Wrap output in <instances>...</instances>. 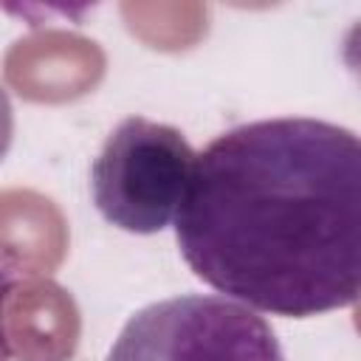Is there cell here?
Returning a JSON list of instances; mask_svg holds the SVG:
<instances>
[{"instance_id":"1","label":"cell","mask_w":361,"mask_h":361,"mask_svg":"<svg viewBox=\"0 0 361 361\" xmlns=\"http://www.w3.org/2000/svg\"><path fill=\"white\" fill-rule=\"evenodd\" d=\"M189 271L259 313L361 299V135L310 116L237 124L197 155L175 220Z\"/></svg>"},{"instance_id":"4","label":"cell","mask_w":361,"mask_h":361,"mask_svg":"<svg viewBox=\"0 0 361 361\" xmlns=\"http://www.w3.org/2000/svg\"><path fill=\"white\" fill-rule=\"evenodd\" d=\"M338 54H341V65L347 68V73L358 82L361 87V20H353L350 28L344 31L341 37V45H338Z\"/></svg>"},{"instance_id":"2","label":"cell","mask_w":361,"mask_h":361,"mask_svg":"<svg viewBox=\"0 0 361 361\" xmlns=\"http://www.w3.org/2000/svg\"><path fill=\"white\" fill-rule=\"evenodd\" d=\"M197 155L186 135L147 116L121 118L90 164L96 212L130 234H158L178 220Z\"/></svg>"},{"instance_id":"3","label":"cell","mask_w":361,"mask_h":361,"mask_svg":"<svg viewBox=\"0 0 361 361\" xmlns=\"http://www.w3.org/2000/svg\"><path fill=\"white\" fill-rule=\"evenodd\" d=\"M104 361H285L259 310L223 293H180L135 310Z\"/></svg>"}]
</instances>
